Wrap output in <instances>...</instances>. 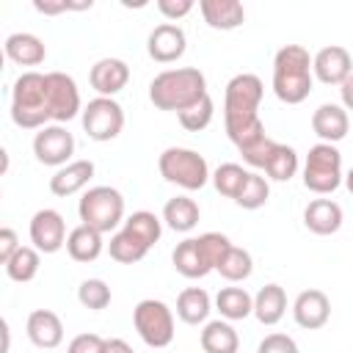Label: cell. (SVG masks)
<instances>
[{
    "mask_svg": "<svg viewBox=\"0 0 353 353\" xmlns=\"http://www.w3.org/2000/svg\"><path fill=\"white\" fill-rule=\"evenodd\" d=\"M11 119L22 130H41V127H47V121H52L50 105H47V74L22 72L14 80V88H11Z\"/></svg>",
    "mask_w": 353,
    "mask_h": 353,
    "instance_id": "5b68a950",
    "label": "cell"
},
{
    "mask_svg": "<svg viewBox=\"0 0 353 353\" xmlns=\"http://www.w3.org/2000/svg\"><path fill=\"white\" fill-rule=\"evenodd\" d=\"M88 80L99 97H116L130 83V66L121 58H99L91 66Z\"/></svg>",
    "mask_w": 353,
    "mask_h": 353,
    "instance_id": "ac0fdd59",
    "label": "cell"
},
{
    "mask_svg": "<svg viewBox=\"0 0 353 353\" xmlns=\"http://www.w3.org/2000/svg\"><path fill=\"white\" fill-rule=\"evenodd\" d=\"M108 254H110V259H116V262H121V265H135V262H141V259L149 254V245L141 243L132 232L121 229V232H116V234L110 237Z\"/></svg>",
    "mask_w": 353,
    "mask_h": 353,
    "instance_id": "f546056e",
    "label": "cell"
},
{
    "mask_svg": "<svg viewBox=\"0 0 353 353\" xmlns=\"http://www.w3.org/2000/svg\"><path fill=\"white\" fill-rule=\"evenodd\" d=\"M312 130L320 138V143H339L350 130V116L336 102H323L312 113Z\"/></svg>",
    "mask_w": 353,
    "mask_h": 353,
    "instance_id": "e0dca14e",
    "label": "cell"
},
{
    "mask_svg": "<svg viewBox=\"0 0 353 353\" xmlns=\"http://www.w3.org/2000/svg\"><path fill=\"white\" fill-rule=\"evenodd\" d=\"M248 174H251V171H245L240 163H221V165L212 171V185H215V190H218L221 196L237 199L240 190H243L245 182H248Z\"/></svg>",
    "mask_w": 353,
    "mask_h": 353,
    "instance_id": "1f68e13d",
    "label": "cell"
},
{
    "mask_svg": "<svg viewBox=\"0 0 353 353\" xmlns=\"http://www.w3.org/2000/svg\"><path fill=\"white\" fill-rule=\"evenodd\" d=\"M33 154L44 165H66L74 154V135L63 124H47L33 135Z\"/></svg>",
    "mask_w": 353,
    "mask_h": 353,
    "instance_id": "7c38bea8",
    "label": "cell"
},
{
    "mask_svg": "<svg viewBox=\"0 0 353 353\" xmlns=\"http://www.w3.org/2000/svg\"><path fill=\"white\" fill-rule=\"evenodd\" d=\"M83 130L91 141H113L124 130V108L113 97H94L80 113Z\"/></svg>",
    "mask_w": 353,
    "mask_h": 353,
    "instance_id": "30bf717a",
    "label": "cell"
},
{
    "mask_svg": "<svg viewBox=\"0 0 353 353\" xmlns=\"http://www.w3.org/2000/svg\"><path fill=\"white\" fill-rule=\"evenodd\" d=\"M207 97V77L196 66H176L160 72L149 83V99L157 110L182 113Z\"/></svg>",
    "mask_w": 353,
    "mask_h": 353,
    "instance_id": "7a4b0ae2",
    "label": "cell"
},
{
    "mask_svg": "<svg viewBox=\"0 0 353 353\" xmlns=\"http://www.w3.org/2000/svg\"><path fill=\"white\" fill-rule=\"evenodd\" d=\"M193 0H157V11L168 19V22H176L182 17H188L193 11Z\"/></svg>",
    "mask_w": 353,
    "mask_h": 353,
    "instance_id": "b9f144b4",
    "label": "cell"
},
{
    "mask_svg": "<svg viewBox=\"0 0 353 353\" xmlns=\"http://www.w3.org/2000/svg\"><path fill=\"white\" fill-rule=\"evenodd\" d=\"M185 50H188V36L176 22H160L146 39V52L157 63H174L185 55Z\"/></svg>",
    "mask_w": 353,
    "mask_h": 353,
    "instance_id": "5bb4252c",
    "label": "cell"
},
{
    "mask_svg": "<svg viewBox=\"0 0 353 353\" xmlns=\"http://www.w3.org/2000/svg\"><path fill=\"white\" fill-rule=\"evenodd\" d=\"M199 11L212 30H234L245 22V8L237 0H201Z\"/></svg>",
    "mask_w": 353,
    "mask_h": 353,
    "instance_id": "7402d4cb",
    "label": "cell"
},
{
    "mask_svg": "<svg viewBox=\"0 0 353 353\" xmlns=\"http://www.w3.org/2000/svg\"><path fill=\"white\" fill-rule=\"evenodd\" d=\"M77 215H80V223L108 234L124 221V196L110 185L88 188L77 204Z\"/></svg>",
    "mask_w": 353,
    "mask_h": 353,
    "instance_id": "52a82bcc",
    "label": "cell"
},
{
    "mask_svg": "<svg viewBox=\"0 0 353 353\" xmlns=\"http://www.w3.org/2000/svg\"><path fill=\"white\" fill-rule=\"evenodd\" d=\"M265 174L276 182H290L298 174V152L287 143H276V149L265 165Z\"/></svg>",
    "mask_w": 353,
    "mask_h": 353,
    "instance_id": "836d02e7",
    "label": "cell"
},
{
    "mask_svg": "<svg viewBox=\"0 0 353 353\" xmlns=\"http://www.w3.org/2000/svg\"><path fill=\"white\" fill-rule=\"evenodd\" d=\"M215 270H218L226 281H245V279L251 276V270H254V259H251V254H248L245 248L232 245V248L221 256V262H218Z\"/></svg>",
    "mask_w": 353,
    "mask_h": 353,
    "instance_id": "d6a6232c",
    "label": "cell"
},
{
    "mask_svg": "<svg viewBox=\"0 0 353 353\" xmlns=\"http://www.w3.org/2000/svg\"><path fill=\"white\" fill-rule=\"evenodd\" d=\"M102 248H105L102 232H97V229L85 226V223L74 226L69 232V237H66V251H69V256L74 262H94L102 254Z\"/></svg>",
    "mask_w": 353,
    "mask_h": 353,
    "instance_id": "d4e9b609",
    "label": "cell"
},
{
    "mask_svg": "<svg viewBox=\"0 0 353 353\" xmlns=\"http://www.w3.org/2000/svg\"><path fill=\"white\" fill-rule=\"evenodd\" d=\"M232 248V240L221 232H204L199 237H188L182 243H176L171 262L176 268L179 276L185 279H204L210 270L218 268L221 256Z\"/></svg>",
    "mask_w": 353,
    "mask_h": 353,
    "instance_id": "277c9868",
    "label": "cell"
},
{
    "mask_svg": "<svg viewBox=\"0 0 353 353\" xmlns=\"http://www.w3.org/2000/svg\"><path fill=\"white\" fill-rule=\"evenodd\" d=\"M199 204L190 199V196H174V199H168L165 201V207H163V221H165V226L168 229H174V232H190V229H196V223H199Z\"/></svg>",
    "mask_w": 353,
    "mask_h": 353,
    "instance_id": "4316f807",
    "label": "cell"
},
{
    "mask_svg": "<svg viewBox=\"0 0 353 353\" xmlns=\"http://www.w3.org/2000/svg\"><path fill=\"white\" fill-rule=\"evenodd\" d=\"M132 325L149 347H168L174 342V312L157 298H143L132 309Z\"/></svg>",
    "mask_w": 353,
    "mask_h": 353,
    "instance_id": "9c48e42d",
    "label": "cell"
},
{
    "mask_svg": "<svg viewBox=\"0 0 353 353\" xmlns=\"http://www.w3.org/2000/svg\"><path fill=\"white\" fill-rule=\"evenodd\" d=\"M25 331H28V339L41 350H52L63 342V323L52 309H33L28 314Z\"/></svg>",
    "mask_w": 353,
    "mask_h": 353,
    "instance_id": "d6986e66",
    "label": "cell"
},
{
    "mask_svg": "<svg viewBox=\"0 0 353 353\" xmlns=\"http://www.w3.org/2000/svg\"><path fill=\"white\" fill-rule=\"evenodd\" d=\"M276 143L279 141H273V138H259L256 143H251L248 149H243L240 154H243V160L251 165V168H265L268 165V160H270V154H273V149H276Z\"/></svg>",
    "mask_w": 353,
    "mask_h": 353,
    "instance_id": "f35d334b",
    "label": "cell"
},
{
    "mask_svg": "<svg viewBox=\"0 0 353 353\" xmlns=\"http://www.w3.org/2000/svg\"><path fill=\"white\" fill-rule=\"evenodd\" d=\"M3 50H6V58L17 66H39L47 58V47L36 33H11Z\"/></svg>",
    "mask_w": 353,
    "mask_h": 353,
    "instance_id": "603a6c76",
    "label": "cell"
},
{
    "mask_svg": "<svg viewBox=\"0 0 353 353\" xmlns=\"http://www.w3.org/2000/svg\"><path fill=\"white\" fill-rule=\"evenodd\" d=\"M312 72L325 85H342L353 74V58L342 44H328L312 58Z\"/></svg>",
    "mask_w": 353,
    "mask_h": 353,
    "instance_id": "9a60e30c",
    "label": "cell"
},
{
    "mask_svg": "<svg viewBox=\"0 0 353 353\" xmlns=\"http://www.w3.org/2000/svg\"><path fill=\"white\" fill-rule=\"evenodd\" d=\"M124 229L127 232H132L141 243H146L149 248L160 240V234H163V221L154 215V212H149V210H138V212H132L127 221H124Z\"/></svg>",
    "mask_w": 353,
    "mask_h": 353,
    "instance_id": "e575fe53",
    "label": "cell"
},
{
    "mask_svg": "<svg viewBox=\"0 0 353 353\" xmlns=\"http://www.w3.org/2000/svg\"><path fill=\"white\" fill-rule=\"evenodd\" d=\"M176 116H179V124H182L188 132H201V130L210 127V121H212V116H215V102H212V97L207 94L201 102H196L193 108H188V110H182V113H176Z\"/></svg>",
    "mask_w": 353,
    "mask_h": 353,
    "instance_id": "8d00e7d4",
    "label": "cell"
},
{
    "mask_svg": "<svg viewBox=\"0 0 353 353\" xmlns=\"http://www.w3.org/2000/svg\"><path fill=\"white\" fill-rule=\"evenodd\" d=\"M212 312V301L207 295V290L201 287H188L179 292L176 298V317L188 325H199L207 320V314Z\"/></svg>",
    "mask_w": 353,
    "mask_h": 353,
    "instance_id": "f1b7e54d",
    "label": "cell"
},
{
    "mask_svg": "<svg viewBox=\"0 0 353 353\" xmlns=\"http://www.w3.org/2000/svg\"><path fill=\"white\" fill-rule=\"evenodd\" d=\"M339 94H342V108L345 110H353V74L339 85Z\"/></svg>",
    "mask_w": 353,
    "mask_h": 353,
    "instance_id": "ee69618b",
    "label": "cell"
},
{
    "mask_svg": "<svg viewBox=\"0 0 353 353\" xmlns=\"http://www.w3.org/2000/svg\"><path fill=\"white\" fill-rule=\"evenodd\" d=\"M262 94H265V85L251 72L234 74L226 83V91H223V124H226V135L237 146V152H243L251 143H256L259 138H265V124L259 119Z\"/></svg>",
    "mask_w": 353,
    "mask_h": 353,
    "instance_id": "6da1fadb",
    "label": "cell"
},
{
    "mask_svg": "<svg viewBox=\"0 0 353 353\" xmlns=\"http://www.w3.org/2000/svg\"><path fill=\"white\" fill-rule=\"evenodd\" d=\"M66 221L58 210L44 207L30 218V243L41 254H55L66 245Z\"/></svg>",
    "mask_w": 353,
    "mask_h": 353,
    "instance_id": "4fadbf2b",
    "label": "cell"
},
{
    "mask_svg": "<svg viewBox=\"0 0 353 353\" xmlns=\"http://www.w3.org/2000/svg\"><path fill=\"white\" fill-rule=\"evenodd\" d=\"M19 248H22V245H19L17 232H14L11 226H3V229H0V262L6 265V262H8Z\"/></svg>",
    "mask_w": 353,
    "mask_h": 353,
    "instance_id": "7bdbcfd3",
    "label": "cell"
},
{
    "mask_svg": "<svg viewBox=\"0 0 353 353\" xmlns=\"http://www.w3.org/2000/svg\"><path fill=\"white\" fill-rule=\"evenodd\" d=\"M47 105L55 124L72 121L77 113H83L77 83L66 72H47Z\"/></svg>",
    "mask_w": 353,
    "mask_h": 353,
    "instance_id": "8fae6325",
    "label": "cell"
},
{
    "mask_svg": "<svg viewBox=\"0 0 353 353\" xmlns=\"http://www.w3.org/2000/svg\"><path fill=\"white\" fill-rule=\"evenodd\" d=\"M345 182L342 176V154L334 143H314L303 163V188L328 196Z\"/></svg>",
    "mask_w": 353,
    "mask_h": 353,
    "instance_id": "ba28073f",
    "label": "cell"
},
{
    "mask_svg": "<svg viewBox=\"0 0 353 353\" xmlns=\"http://www.w3.org/2000/svg\"><path fill=\"white\" fill-rule=\"evenodd\" d=\"M77 301L91 312H102L110 303V287L102 279H85L77 287Z\"/></svg>",
    "mask_w": 353,
    "mask_h": 353,
    "instance_id": "74e56055",
    "label": "cell"
},
{
    "mask_svg": "<svg viewBox=\"0 0 353 353\" xmlns=\"http://www.w3.org/2000/svg\"><path fill=\"white\" fill-rule=\"evenodd\" d=\"M3 353H8V323L3 320Z\"/></svg>",
    "mask_w": 353,
    "mask_h": 353,
    "instance_id": "bcb514c9",
    "label": "cell"
},
{
    "mask_svg": "<svg viewBox=\"0 0 353 353\" xmlns=\"http://www.w3.org/2000/svg\"><path fill=\"white\" fill-rule=\"evenodd\" d=\"M215 309L221 312L223 320L234 323V320H245L248 314H254V298L248 295L245 287H223L215 295Z\"/></svg>",
    "mask_w": 353,
    "mask_h": 353,
    "instance_id": "83f0119b",
    "label": "cell"
},
{
    "mask_svg": "<svg viewBox=\"0 0 353 353\" xmlns=\"http://www.w3.org/2000/svg\"><path fill=\"white\" fill-rule=\"evenodd\" d=\"M287 312V292L279 284H265L254 295V317L262 325H276Z\"/></svg>",
    "mask_w": 353,
    "mask_h": 353,
    "instance_id": "cb8c5ba5",
    "label": "cell"
},
{
    "mask_svg": "<svg viewBox=\"0 0 353 353\" xmlns=\"http://www.w3.org/2000/svg\"><path fill=\"white\" fill-rule=\"evenodd\" d=\"M268 196H270L268 179H265L262 174L251 171V174H248V182H245V188L240 190V196L234 199V204L243 207V210H259V207L268 204Z\"/></svg>",
    "mask_w": 353,
    "mask_h": 353,
    "instance_id": "d590c367",
    "label": "cell"
},
{
    "mask_svg": "<svg viewBox=\"0 0 353 353\" xmlns=\"http://www.w3.org/2000/svg\"><path fill=\"white\" fill-rule=\"evenodd\" d=\"M105 342L99 334H77L69 345H66V353H105Z\"/></svg>",
    "mask_w": 353,
    "mask_h": 353,
    "instance_id": "60d3db41",
    "label": "cell"
},
{
    "mask_svg": "<svg viewBox=\"0 0 353 353\" xmlns=\"http://www.w3.org/2000/svg\"><path fill=\"white\" fill-rule=\"evenodd\" d=\"M201 350L204 353H237L240 336L229 320H210L201 331Z\"/></svg>",
    "mask_w": 353,
    "mask_h": 353,
    "instance_id": "484cf974",
    "label": "cell"
},
{
    "mask_svg": "<svg viewBox=\"0 0 353 353\" xmlns=\"http://www.w3.org/2000/svg\"><path fill=\"white\" fill-rule=\"evenodd\" d=\"M39 265H41V251L33 248V245H22L3 268H6V276H8L11 281L25 284V281H33V279H36Z\"/></svg>",
    "mask_w": 353,
    "mask_h": 353,
    "instance_id": "4dcf8cb0",
    "label": "cell"
},
{
    "mask_svg": "<svg viewBox=\"0 0 353 353\" xmlns=\"http://www.w3.org/2000/svg\"><path fill=\"white\" fill-rule=\"evenodd\" d=\"M345 188H347V190L353 193V168H350V171L345 174Z\"/></svg>",
    "mask_w": 353,
    "mask_h": 353,
    "instance_id": "7dc6e473",
    "label": "cell"
},
{
    "mask_svg": "<svg viewBox=\"0 0 353 353\" xmlns=\"http://www.w3.org/2000/svg\"><path fill=\"white\" fill-rule=\"evenodd\" d=\"M157 168L165 182L182 190H201L212 179L204 154H199L196 149H185V146H168L157 157Z\"/></svg>",
    "mask_w": 353,
    "mask_h": 353,
    "instance_id": "8992f818",
    "label": "cell"
},
{
    "mask_svg": "<svg viewBox=\"0 0 353 353\" xmlns=\"http://www.w3.org/2000/svg\"><path fill=\"white\" fill-rule=\"evenodd\" d=\"M91 176H94V163L91 160H72L50 176V190H52V196L66 199V196H74L83 188H88Z\"/></svg>",
    "mask_w": 353,
    "mask_h": 353,
    "instance_id": "ffe728a7",
    "label": "cell"
},
{
    "mask_svg": "<svg viewBox=\"0 0 353 353\" xmlns=\"http://www.w3.org/2000/svg\"><path fill=\"white\" fill-rule=\"evenodd\" d=\"M342 207L334 201V199H312L303 210V226L312 232V234H334L339 232L342 226Z\"/></svg>",
    "mask_w": 353,
    "mask_h": 353,
    "instance_id": "44dd1931",
    "label": "cell"
},
{
    "mask_svg": "<svg viewBox=\"0 0 353 353\" xmlns=\"http://www.w3.org/2000/svg\"><path fill=\"white\" fill-rule=\"evenodd\" d=\"M292 317H295V323H298L301 328L317 331V328H323V325L328 323V317H331V298H328L323 290H317V287L303 290V292L295 298V303H292Z\"/></svg>",
    "mask_w": 353,
    "mask_h": 353,
    "instance_id": "2e32d148",
    "label": "cell"
},
{
    "mask_svg": "<svg viewBox=\"0 0 353 353\" xmlns=\"http://www.w3.org/2000/svg\"><path fill=\"white\" fill-rule=\"evenodd\" d=\"M256 353H298V342L290 334L273 331L256 345Z\"/></svg>",
    "mask_w": 353,
    "mask_h": 353,
    "instance_id": "ab89813d",
    "label": "cell"
},
{
    "mask_svg": "<svg viewBox=\"0 0 353 353\" xmlns=\"http://www.w3.org/2000/svg\"><path fill=\"white\" fill-rule=\"evenodd\" d=\"M314 88L312 55L303 44H284L273 58V94L287 105H301Z\"/></svg>",
    "mask_w": 353,
    "mask_h": 353,
    "instance_id": "3957f363",
    "label": "cell"
},
{
    "mask_svg": "<svg viewBox=\"0 0 353 353\" xmlns=\"http://www.w3.org/2000/svg\"><path fill=\"white\" fill-rule=\"evenodd\" d=\"M105 353H135V350H132L124 339L116 336V339H108V342H105Z\"/></svg>",
    "mask_w": 353,
    "mask_h": 353,
    "instance_id": "f6af8a7d",
    "label": "cell"
}]
</instances>
